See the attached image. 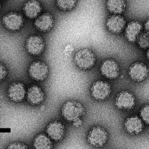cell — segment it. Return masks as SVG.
<instances>
[{
  "label": "cell",
  "mask_w": 149,
  "mask_h": 149,
  "mask_svg": "<svg viewBox=\"0 0 149 149\" xmlns=\"http://www.w3.org/2000/svg\"><path fill=\"white\" fill-rule=\"evenodd\" d=\"M126 24V20L123 17L115 14L109 17L107 22L108 29L114 34L121 33L124 29Z\"/></svg>",
  "instance_id": "obj_12"
},
{
  "label": "cell",
  "mask_w": 149,
  "mask_h": 149,
  "mask_svg": "<svg viewBox=\"0 0 149 149\" xmlns=\"http://www.w3.org/2000/svg\"><path fill=\"white\" fill-rule=\"evenodd\" d=\"M44 96L43 91L37 85L31 86L26 93L27 101L32 105H39L42 103L44 99Z\"/></svg>",
  "instance_id": "obj_16"
},
{
  "label": "cell",
  "mask_w": 149,
  "mask_h": 149,
  "mask_svg": "<svg viewBox=\"0 0 149 149\" xmlns=\"http://www.w3.org/2000/svg\"><path fill=\"white\" fill-rule=\"evenodd\" d=\"M146 55H147V58H148V59L149 60V49L148 50V51H147Z\"/></svg>",
  "instance_id": "obj_28"
},
{
  "label": "cell",
  "mask_w": 149,
  "mask_h": 149,
  "mask_svg": "<svg viewBox=\"0 0 149 149\" xmlns=\"http://www.w3.org/2000/svg\"><path fill=\"white\" fill-rule=\"evenodd\" d=\"M28 147L24 143L20 142H15L11 143L8 146V149H28Z\"/></svg>",
  "instance_id": "obj_25"
},
{
  "label": "cell",
  "mask_w": 149,
  "mask_h": 149,
  "mask_svg": "<svg viewBox=\"0 0 149 149\" xmlns=\"http://www.w3.org/2000/svg\"><path fill=\"white\" fill-rule=\"evenodd\" d=\"M108 139L107 131L103 128L95 127L91 129L88 135V142L92 146L102 147Z\"/></svg>",
  "instance_id": "obj_4"
},
{
  "label": "cell",
  "mask_w": 149,
  "mask_h": 149,
  "mask_svg": "<svg viewBox=\"0 0 149 149\" xmlns=\"http://www.w3.org/2000/svg\"><path fill=\"white\" fill-rule=\"evenodd\" d=\"M136 41L139 47L141 49L145 50L149 48V33L147 31L141 33Z\"/></svg>",
  "instance_id": "obj_22"
},
{
  "label": "cell",
  "mask_w": 149,
  "mask_h": 149,
  "mask_svg": "<svg viewBox=\"0 0 149 149\" xmlns=\"http://www.w3.org/2000/svg\"><path fill=\"white\" fill-rule=\"evenodd\" d=\"M26 88L23 83L14 82L11 83L8 88V95L10 100L15 102L22 101L26 95Z\"/></svg>",
  "instance_id": "obj_8"
},
{
  "label": "cell",
  "mask_w": 149,
  "mask_h": 149,
  "mask_svg": "<svg viewBox=\"0 0 149 149\" xmlns=\"http://www.w3.org/2000/svg\"><path fill=\"white\" fill-rule=\"evenodd\" d=\"M24 22L22 15L15 11L6 13L2 19L3 26L8 30L13 32L20 30L23 26Z\"/></svg>",
  "instance_id": "obj_3"
},
{
  "label": "cell",
  "mask_w": 149,
  "mask_h": 149,
  "mask_svg": "<svg viewBox=\"0 0 149 149\" xmlns=\"http://www.w3.org/2000/svg\"><path fill=\"white\" fill-rule=\"evenodd\" d=\"M4 1V0H0V1Z\"/></svg>",
  "instance_id": "obj_30"
},
{
  "label": "cell",
  "mask_w": 149,
  "mask_h": 149,
  "mask_svg": "<svg viewBox=\"0 0 149 149\" xmlns=\"http://www.w3.org/2000/svg\"><path fill=\"white\" fill-rule=\"evenodd\" d=\"M25 48L28 53L31 55L38 56L44 50V41L40 36L32 35L26 40Z\"/></svg>",
  "instance_id": "obj_7"
},
{
  "label": "cell",
  "mask_w": 149,
  "mask_h": 149,
  "mask_svg": "<svg viewBox=\"0 0 149 149\" xmlns=\"http://www.w3.org/2000/svg\"><path fill=\"white\" fill-rule=\"evenodd\" d=\"M29 73L31 78L38 81L44 80L49 74L48 66L41 61L32 63L29 68Z\"/></svg>",
  "instance_id": "obj_5"
},
{
  "label": "cell",
  "mask_w": 149,
  "mask_h": 149,
  "mask_svg": "<svg viewBox=\"0 0 149 149\" xmlns=\"http://www.w3.org/2000/svg\"><path fill=\"white\" fill-rule=\"evenodd\" d=\"M142 29V24L137 21H133L128 24L125 29V35L129 42L134 43L137 40Z\"/></svg>",
  "instance_id": "obj_17"
},
{
  "label": "cell",
  "mask_w": 149,
  "mask_h": 149,
  "mask_svg": "<svg viewBox=\"0 0 149 149\" xmlns=\"http://www.w3.org/2000/svg\"><path fill=\"white\" fill-rule=\"evenodd\" d=\"M33 146L36 149H51L53 147L52 142L45 135L40 134L34 139Z\"/></svg>",
  "instance_id": "obj_20"
},
{
  "label": "cell",
  "mask_w": 149,
  "mask_h": 149,
  "mask_svg": "<svg viewBox=\"0 0 149 149\" xmlns=\"http://www.w3.org/2000/svg\"><path fill=\"white\" fill-rule=\"evenodd\" d=\"M84 110L83 106L79 102L70 101L63 106L62 115L67 120L73 122L83 115Z\"/></svg>",
  "instance_id": "obj_2"
},
{
  "label": "cell",
  "mask_w": 149,
  "mask_h": 149,
  "mask_svg": "<svg viewBox=\"0 0 149 149\" xmlns=\"http://www.w3.org/2000/svg\"><path fill=\"white\" fill-rule=\"evenodd\" d=\"M100 71L105 78L110 80L115 79L120 74V67L116 61L107 59L102 64Z\"/></svg>",
  "instance_id": "obj_11"
},
{
  "label": "cell",
  "mask_w": 149,
  "mask_h": 149,
  "mask_svg": "<svg viewBox=\"0 0 149 149\" xmlns=\"http://www.w3.org/2000/svg\"><path fill=\"white\" fill-rule=\"evenodd\" d=\"M125 129L130 134H137L142 131L143 123L142 121L136 116L127 118L124 123Z\"/></svg>",
  "instance_id": "obj_18"
},
{
  "label": "cell",
  "mask_w": 149,
  "mask_h": 149,
  "mask_svg": "<svg viewBox=\"0 0 149 149\" xmlns=\"http://www.w3.org/2000/svg\"><path fill=\"white\" fill-rule=\"evenodd\" d=\"M73 124L75 127H79L82 124V121L79 118H78V119H76L75 120L73 121Z\"/></svg>",
  "instance_id": "obj_26"
},
{
  "label": "cell",
  "mask_w": 149,
  "mask_h": 149,
  "mask_svg": "<svg viewBox=\"0 0 149 149\" xmlns=\"http://www.w3.org/2000/svg\"><path fill=\"white\" fill-rule=\"evenodd\" d=\"M54 23V20L52 15L49 13H45L37 17L34 25L38 30L46 32L51 29Z\"/></svg>",
  "instance_id": "obj_14"
},
{
  "label": "cell",
  "mask_w": 149,
  "mask_h": 149,
  "mask_svg": "<svg viewBox=\"0 0 149 149\" xmlns=\"http://www.w3.org/2000/svg\"><path fill=\"white\" fill-rule=\"evenodd\" d=\"M1 3H0V11H1Z\"/></svg>",
  "instance_id": "obj_29"
},
{
  "label": "cell",
  "mask_w": 149,
  "mask_h": 149,
  "mask_svg": "<svg viewBox=\"0 0 149 149\" xmlns=\"http://www.w3.org/2000/svg\"><path fill=\"white\" fill-rule=\"evenodd\" d=\"M56 3L59 9L67 11L74 8L76 4V0H56Z\"/></svg>",
  "instance_id": "obj_21"
},
{
  "label": "cell",
  "mask_w": 149,
  "mask_h": 149,
  "mask_svg": "<svg viewBox=\"0 0 149 149\" xmlns=\"http://www.w3.org/2000/svg\"><path fill=\"white\" fill-rule=\"evenodd\" d=\"M91 92L92 96L95 99L103 100L110 95L111 86L107 81L98 80L93 84Z\"/></svg>",
  "instance_id": "obj_6"
},
{
  "label": "cell",
  "mask_w": 149,
  "mask_h": 149,
  "mask_svg": "<svg viewBox=\"0 0 149 149\" xmlns=\"http://www.w3.org/2000/svg\"><path fill=\"white\" fill-rule=\"evenodd\" d=\"M46 133L51 139L56 141H58L63 137L65 129L62 122L55 121L51 122L47 126Z\"/></svg>",
  "instance_id": "obj_13"
},
{
  "label": "cell",
  "mask_w": 149,
  "mask_h": 149,
  "mask_svg": "<svg viewBox=\"0 0 149 149\" xmlns=\"http://www.w3.org/2000/svg\"><path fill=\"white\" fill-rule=\"evenodd\" d=\"M140 114L143 121L149 125V105H146L142 108Z\"/></svg>",
  "instance_id": "obj_23"
},
{
  "label": "cell",
  "mask_w": 149,
  "mask_h": 149,
  "mask_svg": "<svg viewBox=\"0 0 149 149\" xmlns=\"http://www.w3.org/2000/svg\"><path fill=\"white\" fill-rule=\"evenodd\" d=\"M148 72L147 66L142 62L134 63L129 70V74L132 80L138 82L144 80L148 77Z\"/></svg>",
  "instance_id": "obj_9"
},
{
  "label": "cell",
  "mask_w": 149,
  "mask_h": 149,
  "mask_svg": "<svg viewBox=\"0 0 149 149\" xmlns=\"http://www.w3.org/2000/svg\"><path fill=\"white\" fill-rule=\"evenodd\" d=\"M24 13L28 18L35 19L39 16L42 10V6L37 0H29L24 4Z\"/></svg>",
  "instance_id": "obj_15"
},
{
  "label": "cell",
  "mask_w": 149,
  "mask_h": 149,
  "mask_svg": "<svg viewBox=\"0 0 149 149\" xmlns=\"http://www.w3.org/2000/svg\"><path fill=\"white\" fill-rule=\"evenodd\" d=\"M96 57L89 49L80 50L74 55V62L80 69L87 70L92 68L95 64Z\"/></svg>",
  "instance_id": "obj_1"
},
{
  "label": "cell",
  "mask_w": 149,
  "mask_h": 149,
  "mask_svg": "<svg viewBox=\"0 0 149 149\" xmlns=\"http://www.w3.org/2000/svg\"><path fill=\"white\" fill-rule=\"evenodd\" d=\"M107 7L109 12L115 15L123 13L126 7L125 0H107Z\"/></svg>",
  "instance_id": "obj_19"
},
{
  "label": "cell",
  "mask_w": 149,
  "mask_h": 149,
  "mask_svg": "<svg viewBox=\"0 0 149 149\" xmlns=\"http://www.w3.org/2000/svg\"><path fill=\"white\" fill-rule=\"evenodd\" d=\"M8 69L6 66L0 62V82L4 80L8 75Z\"/></svg>",
  "instance_id": "obj_24"
},
{
  "label": "cell",
  "mask_w": 149,
  "mask_h": 149,
  "mask_svg": "<svg viewBox=\"0 0 149 149\" xmlns=\"http://www.w3.org/2000/svg\"><path fill=\"white\" fill-rule=\"evenodd\" d=\"M144 28L146 31L149 33V19H148L145 22L144 24Z\"/></svg>",
  "instance_id": "obj_27"
},
{
  "label": "cell",
  "mask_w": 149,
  "mask_h": 149,
  "mask_svg": "<svg viewBox=\"0 0 149 149\" xmlns=\"http://www.w3.org/2000/svg\"><path fill=\"white\" fill-rule=\"evenodd\" d=\"M135 105V99L133 94L127 91H123L116 96V105L119 109L130 110Z\"/></svg>",
  "instance_id": "obj_10"
}]
</instances>
